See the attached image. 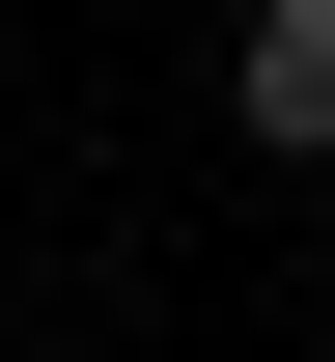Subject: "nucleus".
<instances>
[{
  "label": "nucleus",
  "mask_w": 335,
  "mask_h": 362,
  "mask_svg": "<svg viewBox=\"0 0 335 362\" xmlns=\"http://www.w3.org/2000/svg\"><path fill=\"white\" fill-rule=\"evenodd\" d=\"M251 139L335 168V0H251Z\"/></svg>",
  "instance_id": "1"
}]
</instances>
